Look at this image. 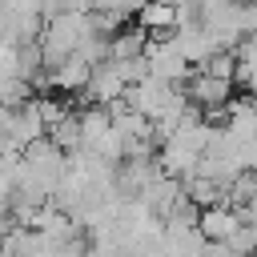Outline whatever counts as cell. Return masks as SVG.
<instances>
[{"label":"cell","instance_id":"obj_1","mask_svg":"<svg viewBox=\"0 0 257 257\" xmlns=\"http://www.w3.org/2000/svg\"><path fill=\"white\" fill-rule=\"evenodd\" d=\"M145 56H149V72L161 76V80H169V84H185L189 72H193V64L181 56V48L173 44V36H149Z\"/></svg>","mask_w":257,"mask_h":257},{"label":"cell","instance_id":"obj_3","mask_svg":"<svg viewBox=\"0 0 257 257\" xmlns=\"http://www.w3.org/2000/svg\"><path fill=\"white\" fill-rule=\"evenodd\" d=\"M185 92H189L193 104H201V108H217V104H229V100H233L237 80H229V76H213V72L197 68V72H189Z\"/></svg>","mask_w":257,"mask_h":257},{"label":"cell","instance_id":"obj_5","mask_svg":"<svg viewBox=\"0 0 257 257\" xmlns=\"http://www.w3.org/2000/svg\"><path fill=\"white\" fill-rule=\"evenodd\" d=\"M197 225H201L205 241H225V237L237 233L241 209H237V205H205V209L197 213Z\"/></svg>","mask_w":257,"mask_h":257},{"label":"cell","instance_id":"obj_7","mask_svg":"<svg viewBox=\"0 0 257 257\" xmlns=\"http://www.w3.org/2000/svg\"><path fill=\"white\" fill-rule=\"evenodd\" d=\"M145 48H149V32H145L141 24H128V20H124V24H120V28L108 36V56H112V60L141 56Z\"/></svg>","mask_w":257,"mask_h":257},{"label":"cell","instance_id":"obj_9","mask_svg":"<svg viewBox=\"0 0 257 257\" xmlns=\"http://www.w3.org/2000/svg\"><path fill=\"white\" fill-rule=\"evenodd\" d=\"M0 28H4V4H0Z\"/></svg>","mask_w":257,"mask_h":257},{"label":"cell","instance_id":"obj_8","mask_svg":"<svg viewBox=\"0 0 257 257\" xmlns=\"http://www.w3.org/2000/svg\"><path fill=\"white\" fill-rule=\"evenodd\" d=\"M48 141H56L64 153L80 149V108H68L64 116H56V120L48 124Z\"/></svg>","mask_w":257,"mask_h":257},{"label":"cell","instance_id":"obj_2","mask_svg":"<svg viewBox=\"0 0 257 257\" xmlns=\"http://www.w3.org/2000/svg\"><path fill=\"white\" fill-rule=\"evenodd\" d=\"M124 88H128V80L120 76V68H116V60L112 56H104V60H96L92 64V72H88V84H84V100H96V104H112V100H120L124 96Z\"/></svg>","mask_w":257,"mask_h":257},{"label":"cell","instance_id":"obj_6","mask_svg":"<svg viewBox=\"0 0 257 257\" xmlns=\"http://www.w3.org/2000/svg\"><path fill=\"white\" fill-rule=\"evenodd\" d=\"M137 24L149 32V36H169L177 28V4L173 0H145L137 8Z\"/></svg>","mask_w":257,"mask_h":257},{"label":"cell","instance_id":"obj_4","mask_svg":"<svg viewBox=\"0 0 257 257\" xmlns=\"http://www.w3.org/2000/svg\"><path fill=\"white\" fill-rule=\"evenodd\" d=\"M137 197L149 205V213L165 217V213H169V209L185 197V193H181V177H173V173H165V169H161V173H157V177H153V181H149Z\"/></svg>","mask_w":257,"mask_h":257}]
</instances>
